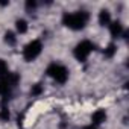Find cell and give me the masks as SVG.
Masks as SVG:
<instances>
[{"label": "cell", "mask_w": 129, "mask_h": 129, "mask_svg": "<svg viewBox=\"0 0 129 129\" xmlns=\"http://www.w3.org/2000/svg\"><path fill=\"white\" fill-rule=\"evenodd\" d=\"M18 81H20V76L17 73H8L6 76L0 78V96L3 97V100L9 99V96H11L12 90L17 87Z\"/></svg>", "instance_id": "2"}, {"label": "cell", "mask_w": 129, "mask_h": 129, "mask_svg": "<svg viewBox=\"0 0 129 129\" xmlns=\"http://www.w3.org/2000/svg\"><path fill=\"white\" fill-rule=\"evenodd\" d=\"M9 117H11V114H9V109H8L6 106H2V109H0V120L8 121V120H9Z\"/></svg>", "instance_id": "13"}, {"label": "cell", "mask_w": 129, "mask_h": 129, "mask_svg": "<svg viewBox=\"0 0 129 129\" xmlns=\"http://www.w3.org/2000/svg\"><path fill=\"white\" fill-rule=\"evenodd\" d=\"M115 52H117V47H115V44H109L106 49H105V52H103V55H105V58H112L114 55H115Z\"/></svg>", "instance_id": "11"}, {"label": "cell", "mask_w": 129, "mask_h": 129, "mask_svg": "<svg viewBox=\"0 0 129 129\" xmlns=\"http://www.w3.org/2000/svg\"><path fill=\"white\" fill-rule=\"evenodd\" d=\"M99 24L100 26H109L111 24V14L108 9H102L99 12Z\"/></svg>", "instance_id": "8"}, {"label": "cell", "mask_w": 129, "mask_h": 129, "mask_svg": "<svg viewBox=\"0 0 129 129\" xmlns=\"http://www.w3.org/2000/svg\"><path fill=\"white\" fill-rule=\"evenodd\" d=\"M46 73H47V76H50L58 84H66L67 79H69V70L64 67L62 64H56V62L50 64L46 70Z\"/></svg>", "instance_id": "3"}, {"label": "cell", "mask_w": 129, "mask_h": 129, "mask_svg": "<svg viewBox=\"0 0 129 129\" xmlns=\"http://www.w3.org/2000/svg\"><path fill=\"white\" fill-rule=\"evenodd\" d=\"M15 29H17L18 34H26V32H27V21L23 20V18L17 20V21H15Z\"/></svg>", "instance_id": "9"}, {"label": "cell", "mask_w": 129, "mask_h": 129, "mask_svg": "<svg viewBox=\"0 0 129 129\" xmlns=\"http://www.w3.org/2000/svg\"><path fill=\"white\" fill-rule=\"evenodd\" d=\"M84 129H96V127H94V126H93V124H91V126H85V127H84Z\"/></svg>", "instance_id": "16"}, {"label": "cell", "mask_w": 129, "mask_h": 129, "mask_svg": "<svg viewBox=\"0 0 129 129\" xmlns=\"http://www.w3.org/2000/svg\"><path fill=\"white\" fill-rule=\"evenodd\" d=\"M41 50H43V43L40 40H32L23 49V58H24V61L26 62H32L34 59H37L40 56Z\"/></svg>", "instance_id": "4"}, {"label": "cell", "mask_w": 129, "mask_h": 129, "mask_svg": "<svg viewBox=\"0 0 129 129\" xmlns=\"http://www.w3.org/2000/svg\"><path fill=\"white\" fill-rule=\"evenodd\" d=\"M93 50H94V44L91 41H88V40H84V41H81V43L76 44V47L73 50V55H75V58L79 62H85L87 58L90 56V53Z\"/></svg>", "instance_id": "5"}, {"label": "cell", "mask_w": 129, "mask_h": 129, "mask_svg": "<svg viewBox=\"0 0 129 129\" xmlns=\"http://www.w3.org/2000/svg\"><path fill=\"white\" fill-rule=\"evenodd\" d=\"M5 41H6L9 46H15V44H17V37L14 35V32L8 30V32L5 34Z\"/></svg>", "instance_id": "10"}, {"label": "cell", "mask_w": 129, "mask_h": 129, "mask_svg": "<svg viewBox=\"0 0 129 129\" xmlns=\"http://www.w3.org/2000/svg\"><path fill=\"white\" fill-rule=\"evenodd\" d=\"M41 93H43V85H41V84L32 85V88H30V94H32V96H40Z\"/></svg>", "instance_id": "14"}, {"label": "cell", "mask_w": 129, "mask_h": 129, "mask_svg": "<svg viewBox=\"0 0 129 129\" xmlns=\"http://www.w3.org/2000/svg\"><path fill=\"white\" fill-rule=\"evenodd\" d=\"M9 73V69H8V64L3 61V59H0V78H3Z\"/></svg>", "instance_id": "12"}, {"label": "cell", "mask_w": 129, "mask_h": 129, "mask_svg": "<svg viewBox=\"0 0 129 129\" xmlns=\"http://www.w3.org/2000/svg\"><path fill=\"white\" fill-rule=\"evenodd\" d=\"M109 32H111V37L112 38H118L123 35V24L120 21H112L109 24Z\"/></svg>", "instance_id": "6"}, {"label": "cell", "mask_w": 129, "mask_h": 129, "mask_svg": "<svg viewBox=\"0 0 129 129\" xmlns=\"http://www.w3.org/2000/svg\"><path fill=\"white\" fill-rule=\"evenodd\" d=\"M90 20V15L87 11H76V12H66L62 15V24L72 29V30H81L87 26Z\"/></svg>", "instance_id": "1"}, {"label": "cell", "mask_w": 129, "mask_h": 129, "mask_svg": "<svg viewBox=\"0 0 129 129\" xmlns=\"http://www.w3.org/2000/svg\"><path fill=\"white\" fill-rule=\"evenodd\" d=\"M35 8H37V2H35V0H27V2H26V9L27 11H32Z\"/></svg>", "instance_id": "15"}, {"label": "cell", "mask_w": 129, "mask_h": 129, "mask_svg": "<svg viewBox=\"0 0 129 129\" xmlns=\"http://www.w3.org/2000/svg\"><path fill=\"white\" fill-rule=\"evenodd\" d=\"M91 121H93V126L105 123V121H106V112H105L103 109H97V111L93 114V117H91Z\"/></svg>", "instance_id": "7"}]
</instances>
